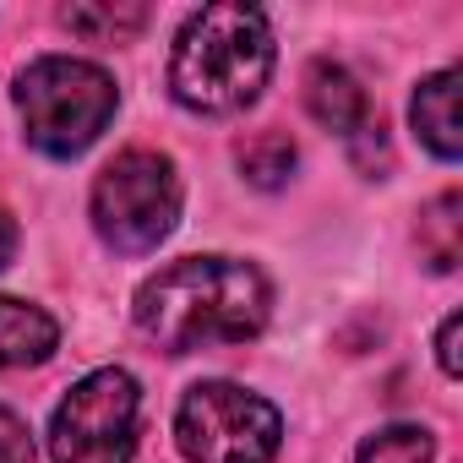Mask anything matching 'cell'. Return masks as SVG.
Masks as SVG:
<instances>
[{"instance_id": "obj_10", "label": "cell", "mask_w": 463, "mask_h": 463, "mask_svg": "<svg viewBox=\"0 0 463 463\" xmlns=\"http://www.w3.org/2000/svg\"><path fill=\"white\" fill-rule=\"evenodd\" d=\"M463 196L458 191H441L425 213H420V251L436 273H452L458 257H463Z\"/></svg>"}, {"instance_id": "obj_8", "label": "cell", "mask_w": 463, "mask_h": 463, "mask_svg": "<svg viewBox=\"0 0 463 463\" xmlns=\"http://www.w3.org/2000/svg\"><path fill=\"white\" fill-rule=\"evenodd\" d=\"M458 71H436L414 88V104H409V120H414V137L436 153V158H458L463 153V120H458Z\"/></svg>"}, {"instance_id": "obj_16", "label": "cell", "mask_w": 463, "mask_h": 463, "mask_svg": "<svg viewBox=\"0 0 463 463\" xmlns=\"http://www.w3.org/2000/svg\"><path fill=\"white\" fill-rule=\"evenodd\" d=\"M12 257H17V218L0 207V273L12 268Z\"/></svg>"}, {"instance_id": "obj_6", "label": "cell", "mask_w": 463, "mask_h": 463, "mask_svg": "<svg viewBox=\"0 0 463 463\" xmlns=\"http://www.w3.org/2000/svg\"><path fill=\"white\" fill-rule=\"evenodd\" d=\"M137 420H142L137 376L104 365L61 398L50 420V458L55 463H131Z\"/></svg>"}, {"instance_id": "obj_7", "label": "cell", "mask_w": 463, "mask_h": 463, "mask_svg": "<svg viewBox=\"0 0 463 463\" xmlns=\"http://www.w3.org/2000/svg\"><path fill=\"white\" fill-rule=\"evenodd\" d=\"M306 109H311L317 126L338 131V137L349 142V153H354L371 175L387 169L382 120L371 115V99H365V88H360V77H354L349 66H338V61H311V71H306Z\"/></svg>"}, {"instance_id": "obj_1", "label": "cell", "mask_w": 463, "mask_h": 463, "mask_svg": "<svg viewBox=\"0 0 463 463\" xmlns=\"http://www.w3.org/2000/svg\"><path fill=\"white\" fill-rule=\"evenodd\" d=\"M268 311L273 289L241 257H185L137 289V327L169 354L251 344L268 327Z\"/></svg>"}, {"instance_id": "obj_5", "label": "cell", "mask_w": 463, "mask_h": 463, "mask_svg": "<svg viewBox=\"0 0 463 463\" xmlns=\"http://www.w3.org/2000/svg\"><path fill=\"white\" fill-rule=\"evenodd\" d=\"M175 441L191 463H273L284 447V414L235 382H196L180 398Z\"/></svg>"}, {"instance_id": "obj_11", "label": "cell", "mask_w": 463, "mask_h": 463, "mask_svg": "<svg viewBox=\"0 0 463 463\" xmlns=\"http://www.w3.org/2000/svg\"><path fill=\"white\" fill-rule=\"evenodd\" d=\"M241 175L251 180V185H262V191H279L289 175H295V142L284 137V131H257V137H246L241 142Z\"/></svg>"}, {"instance_id": "obj_2", "label": "cell", "mask_w": 463, "mask_h": 463, "mask_svg": "<svg viewBox=\"0 0 463 463\" xmlns=\"http://www.w3.org/2000/svg\"><path fill=\"white\" fill-rule=\"evenodd\" d=\"M273 77V28L257 6L223 0L185 17L169 55V93L196 115H235Z\"/></svg>"}, {"instance_id": "obj_13", "label": "cell", "mask_w": 463, "mask_h": 463, "mask_svg": "<svg viewBox=\"0 0 463 463\" xmlns=\"http://www.w3.org/2000/svg\"><path fill=\"white\" fill-rule=\"evenodd\" d=\"M354 463H436V436L425 425H387L360 441Z\"/></svg>"}, {"instance_id": "obj_3", "label": "cell", "mask_w": 463, "mask_h": 463, "mask_svg": "<svg viewBox=\"0 0 463 463\" xmlns=\"http://www.w3.org/2000/svg\"><path fill=\"white\" fill-rule=\"evenodd\" d=\"M120 88L104 66L71 61V55H44L17 77V115L23 131L39 153L50 158H77L88 153L104 126L115 120Z\"/></svg>"}, {"instance_id": "obj_9", "label": "cell", "mask_w": 463, "mask_h": 463, "mask_svg": "<svg viewBox=\"0 0 463 463\" xmlns=\"http://www.w3.org/2000/svg\"><path fill=\"white\" fill-rule=\"evenodd\" d=\"M55 344H61V322L44 306L0 295V371L6 365H39V360L55 354Z\"/></svg>"}, {"instance_id": "obj_14", "label": "cell", "mask_w": 463, "mask_h": 463, "mask_svg": "<svg viewBox=\"0 0 463 463\" xmlns=\"http://www.w3.org/2000/svg\"><path fill=\"white\" fill-rule=\"evenodd\" d=\"M0 463H33V436L6 403H0Z\"/></svg>"}, {"instance_id": "obj_4", "label": "cell", "mask_w": 463, "mask_h": 463, "mask_svg": "<svg viewBox=\"0 0 463 463\" xmlns=\"http://www.w3.org/2000/svg\"><path fill=\"white\" fill-rule=\"evenodd\" d=\"M180 218V175L169 153L126 147L93 180V229L120 257H147L169 241Z\"/></svg>"}, {"instance_id": "obj_15", "label": "cell", "mask_w": 463, "mask_h": 463, "mask_svg": "<svg viewBox=\"0 0 463 463\" xmlns=\"http://www.w3.org/2000/svg\"><path fill=\"white\" fill-rule=\"evenodd\" d=\"M458 333H463V317L452 311V317L441 322V338H436V360H441V371H447V376H458V371H463V360H458Z\"/></svg>"}, {"instance_id": "obj_12", "label": "cell", "mask_w": 463, "mask_h": 463, "mask_svg": "<svg viewBox=\"0 0 463 463\" xmlns=\"http://www.w3.org/2000/svg\"><path fill=\"white\" fill-rule=\"evenodd\" d=\"M61 23L93 44H120L147 28V6H66Z\"/></svg>"}]
</instances>
